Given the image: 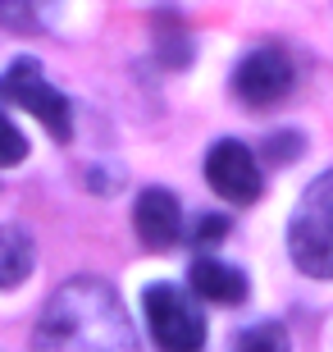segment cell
I'll return each mask as SVG.
<instances>
[{
	"label": "cell",
	"instance_id": "8992f818",
	"mask_svg": "<svg viewBox=\"0 0 333 352\" xmlns=\"http://www.w3.org/2000/svg\"><path fill=\"white\" fill-rule=\"evenodd\" d=\"M205 183H210L224 201H233V206H251L260 197V188H265V174H260V160L251 156L246 142L219 138V142L205 151Z\"/></svg>",
	"mask_w": 333,
	"mask_h": 352
},
{
	"label": "cell",
	"instance_id": "8fae6325",
	"mask_svg": "<svg viewBox=\"0 0 333 352\" xmlns=\"http://www.w3.org/2000/svg\"><path fill=\"white\" fill-rule=\"evenodd\" d=\"M233 352H292V339L279 320H256L233 339Z\"/></svg>",
	"mask_w": 333,
	"mask_h": 352
},
{
	"label": "cell",
	"instance_id": "7a4b0ae2",
	"mask_svg": "<svg viewBox=\"0 0 333 352\" xmlns=\"http://www.w3.org/2000/svg\"><path fill=\"white\" fill-rule=\"evenodd\" d=\"M288 256L310 279H333V170L306 183L288 220Z\"/></svg>",
	"mask_w": 333,
	"mask_h": 352
},
{
	"label": "cell",
	"instance_id": "4fadbf2b",
	"mask_svg": "<svg viewBox=\"0 0 333 352\" xmlns=\"http://www.w3.org/2000/svg\"><path fill=\"white\" fill-rule=\"evenodd\" d=\"M301 151H306V138H301V133H274V138L265 142L269 165H288V160H297Z\"/></svg>",
	"mask_w": 333,
	"mask_h": 352
},
{
	"label": "cell",
	"instance_id": "7c38bea8",
	"mask_svg": "<svg viewBox=\"0 0 333 352\" xmlns=\"http://www.w3.org/2000/svg\"><path fill=\"white\" fill-rule=\"evenodd\" d=\"M23 160H27V138L19 133V124H14V119L0 110V170L23 165Z\"/></svg>",
	"mask_w": 333,
	"mask_h": 352
},
{
	"label": "cell",
	"instance_id": "9c48e42d",
	"mask_svg": "<svg viewBox=\"0 0 333 352\" xmlns=\"http://www.w3.org/2000/svg\"><path fill=\"white\" fill-rule=\"evenodd\" d=\"M37 248L23 224H0V288H19L32 274Z\"/></svg>",
	"mask_w": 333,
	"mask_h": 352
},
{
	"label": "cell",
	"instance_id": "6da1fadb",
	"mask_svg": "<svg viewBox=\"0 0 333 352\" xmlns=\"http://www.w3.org/2000/svg\"><path fill=\"white\" fill-rule=\"evenodd\" d=\"M32 352H141L119 293L96 274H73L51 293Z\"/></svg>",
	"mask_w": 333,
	"mask_h": 352
},
{
	"label": "cell",
	"instance_id": "5bb4252c",
	"mask_svg": "<svg viewBox=\"0 0 333 352\" xmlns=\"http://www.w3.org/2000/svg\"><path fill=\"white\" fill-rule=\"evenodd\" d=\"M224 238H229V215H201V220L192 224L196 248H215V243H224Z\"/></svg>",
	"mask_w": 333,
	"mask_h": 352
},
{
	"label": "cell",
	"instance_id": "5b68a950",
	"mask_svg": "<svg viewBox=\"0 0 333 352\" xmlns=\"http://www.w3.org/2000/svg\"><path fill=\"white\" fill-rule=\"evenodd\" d=\"M292 87H297V60L283 46H274V41L246 51L238 60V69H233V96L246 110H269V105H279Z\"/></svg>",
	"mask_w": 333,
	"mask_h": 352
},
{
	"label": "cell",
	"instance_id": "277c9868",
	"mask_svg": "<svg viewBox=\"0 0 333 352\" xmlns=\"http://www.w3.org/2000/svg\"><path fill=\"white\" fill-rule=\"evenodd\" d=\"M141 311L151 325V339L160 352H201L205 348V316L187 288L179 284H146Z\"/></svg>",
	"mask_w": 333,
	"mask_h": 352
},
{
	"label": "cell",
	"instance_id": "52a82bcc",
	"mask_svg": "<svg viewBox=\"0 0 333 352\" xmlns=\"http://www.w3.org/2000/svg\"><path fill=\"white\" fill-rule=\"evenodd\" d=\"M133 229L151 252H169L183 238V206L169 188H141L133 206Z\"/></svg>",
	"mask_w": 333,
	"mask_h": 352
},
{
	"label": "cell",
	"instance_id": "3957f363",
	"mask_svg": "<svg viewBox=\"0 0 333 352\" xmlns=\"http://www.w3.org/2000/svg\"><path fill=\"white\" fill-rule=\"evenodd\" d=\"M0 101L23 105L55 142H73V101H69L60 87L46 82V74H41V65L32 60V55L10 60V69L0 74Z\"/></svg>",
	"mask_w": 333,
	"mask_h": 352
},
{
	"label": "cell",
	"instance_id": "ba28073f",
	"mask_svg": "<svg viewBox=\"0 0 333 352\" xmlns=\"http://www.w3.org/2000/svg\"><path fill=\"white\" fill-rule=\"evenodd\" d=\"M187 284H192L196 298L215 302V307H238V302H246V274L229 261H215V256H196L192 270H187Z\"/></svg>",
	"mask_w": 333,
	"mask_h": 352
},
{
	"label": "cell",
	"instance_id": "30bf717a",
	"mask_svg": "<svg viewBox=\"0 0 333 352\" xmlns=\"http://www.w3.org/2000/svg\"><path fill=\"white\" fill-rule=\"evenodd\" d=\"M60 0H0V28L10 32H41L51 28Z\"/></svg>",
	"mask_w": 333,
	"mask_h": 352
}]
</instances>
